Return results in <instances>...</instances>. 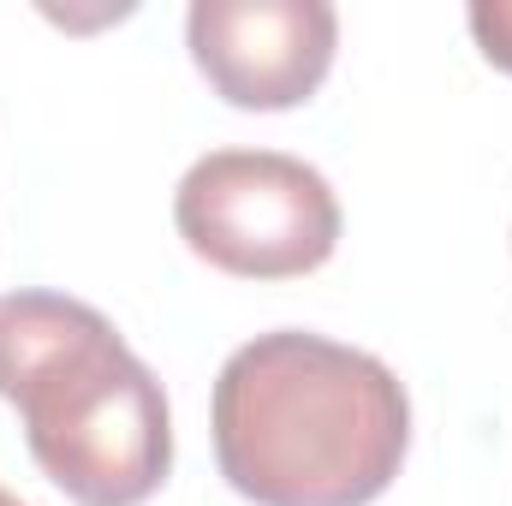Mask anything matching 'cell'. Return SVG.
I'll return each mask as SVG.
<instances>
[{"mask_svg":"<svg viewBox=\"0 0 512 506\" xmlns=\"http://www.w3.org/2000/svg\"><path fill=\"white\" fill-rule=\"evenodd\" d=\"M209 429L245 501L370 506L405 465L411 399L376 352L274 328L221 364Z\"/></svg>","mask_w":512,"mask_h":506,"instance_id":"obj_1","label":"cell"},{"mask_svg":"<svg viewBox=\"0 0 512 506\" xmlns=\"http://www.w3.org/2000/svg\"><path fill=\"white\" fill-rule=\"evenodd\" d=\"M0 399L78 506H143L173 471V411L120 328L66 292H0Z\"/></svg>","mask_w":512,"mask_h":506,"instance_id":"obj_2","label":"cell"},{"mask_svg":"<svg viewBox=\"0 0 512 506\" xmlns=\"http://www.w3.org/2000/svg\"><path fill=\"white\" fill-rule=\"evenodd\" d=\"M179 239L239 280H292L340 245L334 185L286 149H209L173 191Z\"/></svg>","mask_w":512,"mask_h":506,"instance_id":"obj_3","label":"cell"},{"mask_svg":"<svg viewBox=\"0 0 512 506\" xmlns=\"http://www.w3.org/2000/svg\"><path fill=\"white\" fill-rule=\"evenodd\" d=\"M185 42L221 102L268 114L316 96L340 48V12L328 0H191Z\"/></svg>","mask_w":512,"mask_h":506,"instance_id":"obj_4","label":"cell"},{"mask_svg":"<svg viewBox=\"0 0 512 506\" xmlns=\"http://www.w3.org/2000/svg\"><path fill=\"white\" fill-rule=\"evenodd\" d=\"M471 36H477V48L501 66V72H512V0H471Z\"/></svg>","mask_w":512,"mask_h":506,"instance_id":"obj_5","label":"cell"},{"mask_svg":"<svg viewBox=\"0 0 512 506\" xmlns=\"http://www.w3.org/2000/svg\"><path fill=\"white\" fill-rule=\"evenodd\" d=\"M0 506H24V501H18V495H6V489H0Z\"/></svg>","mask_w":512,"mask_h":506,"instance_id":"obj_6","label":"cell"}]
</instances>
